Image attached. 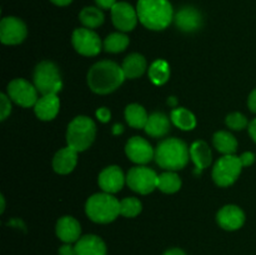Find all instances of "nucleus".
Returning <instances> with one entry per match:
<instances>
[{"label": "nucleus", "mask_w": 256, "mask_h": 255, "mask_svg": "<svg viewBox=\"0 0 256 255\" xmlns=\"http://www.w3.org/2000/svg\"><path fill=\"white\" fill-rule=\"evenodd\" d=\"M126 79L122 68L110 60H102L90 68L88 72V85L100 95L110 94L116 90Z\"/></svg>", "instance_id": "f257e3e1"}, {"label": "nucleus", "mask_w": 256, "mask_h": 255, "mask_svg": "<svg viewBox=\"0 0 256 255\" xmlns=\"http://www.w3.org/2000/svg\"><path fill=\"white\" fill-rule=\"evenodd\" d=\"M138 16L146 29L164 30L174 20V9L169 0H138Z\"/></svg>", "instance_id": "f03ea898"}, {"label": "nucleus", "mask_w": 256, "mask_h": 255, "mask_svg": "<svg viewBox=\"0 0 256 255\" xmlns=\"http://www.w3.org/2000/svg\"><path fill=\"white\" fill-rule=\"evenodd\" d=\"M155 162L168 172H176L186 166L190 158V149L186 142L178 138H166L155 149Z\"/></svg>", "instance_id": "7ed1b4c3"}, {"label": "nucleus", "mask_w": 256, "mask_h": 255, "mask_svg": "<svg viewBox=\"0 0 256 255\" xmlns=\"http://www.w3.org/2000/svg\"><path fill=\"white\" fill-rule=\"evenodd\" d=\"M85 212L94 222L109 224L120 215V202L109 192H98L88 199Z\"/></svg>", "instance_id": "20e7f679"}, {"label": "nucleus", "mask_w": 256, "mask_h": 255, "mask_svg": "<svg viewBox=\"0 0 256 255\" xmlns=\"http://www.w3.org/2000/svg\"><path fill=\"white\" fill-rule=\"evenodd\" d=\"M96 135V125L94 120L85 115L74 118L68 125L66 142L78 152H85L94 142Z\"/></svg>", "instance_id": "39448f33"}, {"label": "nucleus", "mask_w": 256, "mask_h": 255, "mask_svg": "<svg viewBox=\"0 0 256 255\" xmlns=\"http://www.w3.org/2000/svg\"><path fill=\"white\" fill-rule=\"evenodd\" d=\"M34 85L42 95L58 94L62 90V82L59 68L52 62H39L34 70Z\"/></svg>", "instance_id": "423d86ee"}, {"label": "nucleus", "mask_w": 256, "mask_h": 255, "mask_svg": "<svg viewBox=\"0 0 256 255\" xmlns=\"http://www.w3.org/2000/svg\"><path fill=\"white\" fill-rule=\"evenodd\" d=\"M240 156L236 155H224L215 162L212 168V179L215 184L222 188L230 186L238 180L242 169Z\"/></svg>", "instance_id": "0eeeda50"}, {"label": "nucleus", "mask_w": 256, "mask_h": 255, "mask_svg": "<svg viewBox=\"0 0 256 255\" xmlns=\"http://www.w3.org/2000/svg\"><path fill=\"white\" fill-rule=\"evenodd\" d=\"M159 175L148 166H134L129 170L126 175V184L134 192L146 195L154 192L158 188Z\"/></svg>", "instance_id": "6e6552de"}, {"label": "nucleus", "mask_w": 256, "mask_h": 255, "mask_svg": "<svg viewBox=\"0 0 256 255\" xmlns=\"http://www.w3.org/2000/svg\"><path fill=\"white\" fill-rule=\"evenodd\" d=\"M6 92L10 99L22 108L34 106L38 102V89L28 80L18 78L8 84Z\"/></svg>", "instance_id": "1a4fd4ad"}, {"label": "nucleus", "mask_w": 256, "mask_h": 255, "mask_svg": "<svg viewBox=\"0 0 256 255\" xmlns=\"http://www.w3.org/2000/svg\"><path fill=\"white\" fill-rule=\"evenodd\" d=\"M74 49L84 56H95L102 50V40L99 35L88 28H78L72 36Z\"/></svg>", "instance_id": "9d476101"}, {"label": "nucleus", "mask_w": 256, "mask_h": 255, "mask_svg": "<svg viewBox=\"0 0 256 255\" xmlns=\"http://www.w3.org/2000/svg\"><path fill=\"white\" fill-rule=\"evenodd\" d=\"M28 28L20 18L5 16L0 22V40L5 45H16L25 40Z\"/></svg>", "instance_id": "9b49d317"}, {"label": "nucleus", "mask_w": 256, "mask_h": 255, "mask_svg": "<svg viewBox=\"0 0 256 255\" xmlns=\"http://www.w3.org/2000/svg\"><path fill=\"white\" fill-rule=\"evenodd\" d=\"M110 12H112V24L122 32H132L136 26L139 20L138 12L129 2H118Z\"/></svg>", "instance_id": "f8f14e48"}, {"label": "nucleus", "mask_w": 256, "mask_h": 255, "mask_svg": "<svg viewBox=\"0 0 256 255\" xmlns=\"http://www.w3.org/2000/svg\"><path fill=\"white\" fill-rule=\"evenodd\" d=\"M125 152L132 162L140 165L148 164L155 156V152L150 142L140 136L130 138L128 140L125 145Z\"/></svg>", "instance_id": "ddd939ff"}, {"label": "nucleus", "mask_w": 256, "mask_h": 255, "mask_svg": "<svg viewBox=\"0 0 256 255\" xmlns=\"http://www.w3.org/2000/svg\"><path fill=\"white\" fill-rule=\"evenodd\" d=\"M174 22L179 30L184 32H194L202 28V15L195 6H182L174 14Z\"/></svg>", "instance_id": "4468645a"}, {"label": "nucleus", "mask_w": 256, "mask_h": 255, "mask_svg": "<svg viewBox=\"0 0 256 255\" xmlns=\"http://www.w3.org/2000/svg\"><path fill=\"white\" fill-rule=\"evenodd\" d=\"M125 182H126V178L124 176V172L116 165H110L105 168L99 174V179H98L99 186L102 188V192H109V194L120 192Z\"/></svg>", "instance_id": "2eb2a0df"}, {"label": "nucleus", "mask_w": 256, "mask_h": 255, "mask_svg": "<svg viewBox=\"0 0 256 255\" xmlns=\"http://www.w3.org/2000/svg\"><path fill=\"white\" fill-rule=\"evenodd\" d=\"M216 220L220 228L228 230V232H234L244 225L245 214L242 208L236 206V205H225L218 212Z\"/></svg>", "instance_id": "dca6fc26"}, {"label": "nucleus", "mask_w": 256, "mask_h": 255, "mask_svg": "<svg viewBox=\"0 0 256 255\" xmlns=\"http://www.w3.org/2000/svg\"><path fill=\"white\" fill-rule=\"evenodd\" d=\"M82 226L80 222L72 216H62L56 222V235L62 242L66 244L76 242L80 239Z\"/></svg>", "instance_id": "f3484780"}, {"label": "nucleus", "mask_w": 256, "mask_h": 255, "mask_svg": "<svg viewBox=\"0 0 256 255\" xmlns=\"http://www.w3.org/2000/svg\"><path fill=\"white\" fill-rule=\"evenodd\" d=\"M60 109V100L58 98V94H49V95H42L34 105L35 115L39 118L40 120L44 122H49L52 120L58 115Z\"/></svg>", "instance_id": "a211bd4d"}, {"label": "nucleus", "mask_w": 256, "mask_h": 255, "mask_svg": "<svg viewBox=\"0 0 256 255\" xmlns=\"http://www.w3.org/2000/svg\"><path fill=\"white\" fill-rule=\"evenodd\" d=\"M78 162V152L66 146L60 149L52 159V168L58 174L66 175L75 169Z\"/></svg>", "instance_id": "6ab92c4d"}, {"label": "nucleus", "mask_w": 256, "mask_h": 255, "mask_svg": "<svg viewBox=\"0 0 256 255\" xmlns=\"http://www.w3.org/2000/svg\"><path fill=\"white\" fill-rule=\"evenodd\" d=\"M76 255H106V245L98 235H84L75 242Z\"/></svg>", "instance_id": "aec40b11"}, {"label": "nucleus", "mask_w": 256, "mask_h": 255, "mask_svg": "<svg viewBox=\"0 0 256 255\" xmlns=\"http://www.w3.org/2000/svg\"><path fill=\"white\" fill-rule=\"evenodd\" d=\"M170 122H172V119H169V116L164 112H152V114L149 115V119H148L144 129L150 136L162 138L169 132Z\"/></svg>", "instance_id": "412c9836"}, {"label": "nucleus", "mask_w": 256, "mask_h": 255, "mask_svg": "<svg viewBox=\"0 0 256 255\" xmlns=\"http://www.w3.org/2000/svg\"><path fill=\"white\" fill-rule=\"evenodd\" d=\"M122 68L126 79H136L146 70V59L142 54L132 52L125 58Z\"/></svg>", "instance_id": "4be33fe9"}, {"label": "nucleus", "mask_w": 256, "mask_h": 255, "mask_svg": "<svg viewBox=\"0 0 256 255\" xmlns=\"http://www.w3.org/2000/svg\"><path fill=\"white\" fill-rule=\"evenodd\" d=\"M190 158L199 170H204L212 164V155L209 145L202 140L194 142L190 146Z\"/></svg>", "instance_id": "5701e85b"}, {"label": "nucleus", "mask_w": 256, "mask_h": 255, "mask_svg": "<svg viewBox=\"0 0 256 255\" xmlns=\"http://www.w3.org/2000/svg\"><path fill=\"white\" fill-rule=\"evenodd\" d=\"M212 144L219 152L224 155H234L238 149V140L234 135L225 130L216 132L212 136Z\"/></svg>", "instance_id": "b1692460"}, {"label": "nucleus", "mask_w": 256, "mask_h": 255, "mask_svg": "<svg viewBox=\"0 0 256 255\" xmlns=\"http://www.w3.org/2000/svg\"><path fill=\"white\" fill-rule=\"evenodd\" d=\"M125 119L132 128L144 129L148 119H149V115H148L145 108L140 104H129L125 109Z\"/></svg>", "instance_id": "393cba45"}, {"label": "nucleus", "mask_w": 256, "mask_h": 255, "mask_svg": "<svg viewBox=\"0 0 256 255\" xmlns=\"http://www.w3.org/2000/svg\"><path fill=\"white\" fill-rule=\"evenodd\" d=\"M172 122L180 130H192L196 126V118L185 108H176L170 114Z\"/></svg>", "instance_id": "a878e982"}, {"label": "nucleus", "mask_w": 256, "mask_h": 255, "mask_svg": "<svg viewBox=\"0 0 256 255\" xmlns=\"http://www.w3.org/2000/svg\"><path fill=\"white\" fill-rule=\"evenodd\" d=\"M79 20L85 28L88 29H95V28H99L100 25L104 24V12H102V9L98 6H85L84 9L80 12L79 14Z\"/></svg>", "instance_id": "bb28decb"}, {"label": "nucleus", "mask_w": 256, "mask_h": 255, "mask_svg": "<svg viewBox=\"0 0 256 255\" xmlns=\"http://www.w3.org/2000/svg\"><path fill=\"white\" fill-rule=\"evenodd\" d=\"M182 188V179L175 172H165L159 175L158 189L165 194H174Z\"/></svg>", "instance_id": "cd10ccee"}, {"label": "nucleus", "mask_w": 256, "mask_h": 255, "mask_svg": "<svg viewBox=\"0 0 256 255\" xmlns=\"http://www.w3.org/2000/svg\"><path fill=\"white\" fill-rule=\"evenodd\" d=\"M149 78L155 85H164L170 78L169 64L164 60H156L149 68Z\"/></svg>", "instance_id": "c85d7f7f"}, {"label": "nucleus", "mask_w": 256, "mask_h": 255, "mask_svg": "<svg viewBox=\"0 0 256 255\" xmlns=\"http://www.w3.org/2000/svg\"><path fill=\"white\" fill-rule=\"evenodd\" d=\"M130 40L124 32H112L104 40V49L108 52H122L129 45Z\"/></svg>", "instance_id": "c756f323"}, {"label": "nucleus", "mask_w": 256, "mask_h": 255, "mask_svg": "<svg viewBox=\"0 0 256 255\" xmlns=\"http://www.w3.org/2000/svg\"><path fill=\"white\" fill-rule=\"evenodd\" d=\"M142 202L138 198H125L120 202V215L125 218H135L142 212Z\"/></svg>", "instance_id": "7c9ffc66"}, {"label": "nucleus", "mask_w": 256, "mask_h": 255, "mask_svg": "<svg viewBox=\"0 0 256 255\" xmlns=\"http://www.w3.org/2000/svg\"><path fill=\"white\" fill-rule=\"evenodd\" d=\"M226 125L232 130H242L246 126H249V122H248V118L245 116L242 112H232L226 116Z\"/></svg>", "instance_id": "2f4dec72"}, {"label": "nucleus", "mask_w": 256, "mask_h": 255, "mask_svg": "<svg viewBox=\"0 0 256 255\" xmlns=\"http://www.w3.org/2000/svg\"><path fill=\"white\" fill-rule=\"evenodd\" d=\"M8 94H0V120H5L12 112V102Z\"/></svg>", "instance_id": "473e14b6"}, {"label": "nucleus", "mask_w": 256, "mask_h": 255, "mask_svg": "<svg viewBox=\"0 0 256 255\" xmlns=\"http://www.w3.org/2000/svg\"><path fill=\"white\" fill-rule=\"evenodd\" d=\"M240 160H242V166H250V165L254 164L255 154L252 152H245L240 155Z\"/></svg>", "instance_id": "72a5a7b5"}, {"label": "nucleus", "mask_w": 256, "mask_h": 255, "mask_svg": "<svg viewBox=\"0 0 256 255\" xmlns=\"http://www.w3.org/2000/svg\"><path fill=\"white\" fill-rule=\"evenodd\" d=\"M96 116L100 122H106L110 120V116H112V112L108 108H100L99 110L96 112Z\"/></svg>", "instance_id": "f704fd0d"}, {"label": "nucleus", "mask_w": 256, "mask_h": 255, "mask_svg": "<svg viewBox=\"0 0 256 255\" xmlns=\"http://www.w3.org/2000/svg\"><path fill=\"white\" fill-rule=\"evenodd\" d=\"M95 2H96L98 8H100V9L112 10V6H114L118 2L116 0H95Z\"/></svg>", "instance_id": "c9c22d12"}, {"label": "nucleus", "mask_w": 256, "mask_h": 255, "mask_svg": "<svg viewBox=\"0 0 256 255\" xmlns=\"http://www.w3.org/2000/svg\"><path fill=\"white\" fill-rule=\"evenodd\" d=\"M59 255H76V250H75V245L72 246V244H66L65 242L62 246H60Z\"/></svg>", "instance_id": "e433bc0d"}, {"label": "nucleus", "mask_w": 256, "mask_h": 255, "mask_svg": "<svg viewBox=\"0 0 256 255\" xmlns=\"http://www.w3.org/2000/svg\"><path fill=\"white\" fill-rule=\"evenodd\" d=\"M248 105H249V109L252 112H256V89L250 92L249 99H248Z\"/></svg>", "instance_id": "4c0bfd02"}, {"label": "nucleus", "mask_w": 256, "mask_h": 255, "mask_svg": "<svg viewBox=\"0 0 256 255\" xmlns=\"http://www.w3.org/2000/svg\"><path fill=\"white\" fill-rule=\"evenodd\" d=\"M248 128H249L250 136H252V139L256 142V118L254 120H252V122H249V126H248Z\"/></svg>", "instance_id": "58836bf2"}, {"label": "nucleus", "mask_w": 256, "mask_h": 255, "mask_svg": "<svg viewBox=\"0 0 256 255\" xmlns=\"http://www.w3.org/2000/svg\"><path fill=\"white\" fill-rule=\"evenodd\" d=\"M162 255H186V254H185L184 250L174 248V249H169L168 252H165Z\"/></svg>", "instance_id": "ea45409f"}, {"label": "nucleus", "mask_w": 256, "mask_h": 255, "mask_svg": "<svg viewBox=\"0 0 256 255\" xmlns=\"http://www.w3.org/2000/svg\"><path fill=\"white\" fill-rule=\"evenodd\" d=\"M50 2L56 6H68V5L72 4V0H50Z\"/></svg>", "instance_id": "a19ab883"}, {"label": "nucleus", "mask_w": 256, "mask_h": 255, "mask_svg": "<svg viewBox=\"0 0 256 255\" xmlns=\"http://www.w3.org/2000/svg\"><path fill=\"white\" fill-rule=\"evenodd\" d=\"M112 132H114V134H119V132H122V125H115L114 130H112Z\"/></svg>", "instance_id": "79ce46f5"}, {"label": "nucleus", "mask_w": 256, "mask_h": 255, "mask_svg": "<svg viewBox=\"0 0 256 255\" xmlns=\"http://www.w3.org/2000/svg\"><path fill=\"white\" fill-rule=\"evenodd\" d=\"M0 200H2V209H0V212H4V209H5V200H4V196H0Z\"/></svg>", "instance_id": "37998d69"}]
</instances>
